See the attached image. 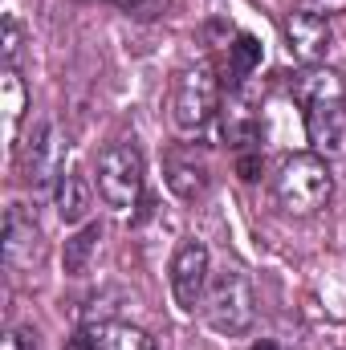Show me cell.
<instances>
[{
  "label": "cell",
  "mask_w": 346,
  "mask_h": 350,
  "mask_svg": "<svg viewBox=\"0 0 346 350\" xmlns=\"http://www.w3.org/2000/svg\"><path fill=\"white\" fill-rule=\"evenodd\" d=\"M277 204L293 216H310L330 200V167L318 155H289L273 179Z\"/></svg>",
  "instance_id": "cell-1"
},
{
  "label": "cell",
  "mask_w": 346,
  "mask_h": 350,
  "mask_svg": "<svg viewBox=\"0 0 346 350\" xmlns=\"http://www.w3.org/2000/svg\"><path fill=\"white\" fill-rule=\"evenodd\" d=\"M204 314H208V326L220 330V334H245L253 326V285L241 269H224L208 281V297H204Z\"/></svg>",
  "instance_id": "cell-2"
},
{
  "label": "cell",
  "mask_w": 346,
  "mask_h": 350,
  "mask_svg": "<svg viewBox=\"0 0 346 350\" xmlns=\"http://www.w3.org/2000/svg\"><path fill=\"white\" fill-rule=\"evenodd\" d=\"M98 196L127 212L143 196V155L135 143H110L98 151Z\"/></svg>",
  "instance_id": "cell-3"
},
{
  "label": "cell",
  "mask_w": 346,
  "mask_h": 350,
  "mask_svg": "<svg viewBox=\"0 0 346 350\" xmlns=\"http://www.w3.org/2000/svg\"><path fill=\"white\" fill-rule=\"evenodd\" d=\"M216 102H220V86L212 78L208 66H191L175 78L172 86V118L179 131H200L212 122L216 114Z\"/></svg>",
  "instance_id": "cell-4"
},
{
  "label": "cell",
  "mask_w": 346,
  "mask_h": 350,
  "mask_svg": "<svg viewBox=\"0 0 346 350\" xmlns=\"http://www.w3.org/2000/svg\"><path fill=\"white\" fill-rule=\"evenodd\" d=\"M204 289H208V249H204L200 241H183V245L175 249V257H172L175 306H179L183 314H191V310L200 306Z\"/></svg>",
  "instance_id": "cell-5"
},
{
  "label": "cell",
  "mask_w": 346,
  "mask_h": 350,
  "mask_svg": "<svg viewBox=\"0 0 346 350\" xmlns=\"http://www.w3.org/2000/svg\"><path fill=\"white\" fill-rule=\"evenodd\" d=\"M330 21L322 16V12H310V8H302V12H293L289 21H285V41H289V53L293 57H302V62H322L326 57V49H330Z\"/></svg>",
  "instance_id": "cell-6"
},
{
  "label": "cell",
  "mask_w": 346,
  "mask_h": 350,
  "mask_svg": "<svg viewBox=\"0 0 346 350\" xmlns=\"http://www.w3.org/2000/svg\"><path fill=\"white\" fill-rule=\"evenodd\" d=\"M306 126L310 139L318 143V151L326 155H343L346 151V106L343 102H322L306 110Z\"/></svg>",
  "instance_id": "cell-7"
},
{
  "label": "cell",
  "mask_w": 346,
  "mask_h": 350,
  "mask_svg": "<svg viewBox=\"0 0 346 350\" xmlns=\"http://www.w3.org/2000/svg\"><path fill=\"white\" fill-rule=\"evenodd\" d=\"M90 204H94V187L82 172H66L57 179V216L66 224H82L90 216Z\"/></svg>",
  "instance_id": "cell-8"
},
{
  "label": "cell",
  "mask_w": 346,
  "mask_h": 350,
  "mask_svg": "<svg viewBox=\"0 0 346 350\" xmlns=\"http://www.w3.org/2000/svg\"><path fill=\"white\" fill-rule=\"evenodd\" d=\"M21 167H25L29 183H45L49 179V172H53V126L49 122H37V131H33V139L25 147Z\"/></svg>",
  "instance_id": "cell-9"
},
{
  "label": "cell",
  "mask_w": 346,
  "mask_h": 350,
  "mask_svg": "<svg viewBox=\"0 0 346 350\" xmlns=\"http://www.w3.org/2000/svg\"><path fill=\"white\" fill-rule=\"evenodd\" d=\"M297 102L310 110V106H322V102H343V82H338V74H330V70H310V74H302L297 78Z\"/></svg>",
  "instance_id": "cell-10"
},
{
  "label": "cell",
  "mask_w": 346,
  "mask_h": 350,
  "mask_svg": "<svg viewBox=\"0 0 346 350\" xmlns=\"http://www.w3.org/2000/svg\"><path fill=\"white\" fill-rule=\"evenodd\" d=\"M98 241H102V228H98V224H86V228H78V232L66 241V249H62V269H66L70 277H78V273H82V269L90 265L94 249H98Z\"/></svg>",
  "instance_id": "cell-11"
},
{
  "label": "cell",
  "mask_w": 346,
  "mask_h": 350,
  "mask_svg": "<svg viewBox=\"0 0 346 350\" xmlns=\"http://www.w3.org/2000/svg\"><path fill=\"white\" fill-rule=\"evenodd\" d=\"M168 187H172L179 200H196L208 187V172L200 163H183L179 155H172L168 159Z\"/></svg>",
  "instance_id": "cell-12"
},
{
  "label": "cell",
  "mask_w": 346,
  "mask_h": 350,
  "mask_svg": "<svg viewBox=\"0 0 346 350\" xmlns=\"http://www.w3.org/2000/svg\"><path fill=\"white\" fill-rule=\"evenodd\" d=\"M261 57H265V49H261V41L253 33H241V37L228 45V62H232V74H237V78L253 74L261 66Z\"/></svg>",
  "instance_id": "cell-13"
},
{
  "label": "cell",
  "mask_w": 346,
  "mask_h": 350,
  "mask_svg": "<svg viewBox=\"0 0 346 350\" xmlns=\"http://www.w3.org/2000/svg\"><path fill=\"white\" fill-rule=\"evenodd\" d=\"M21 118H25V86H21V78L8 70V74H4V131H8V139H16Z\"/></svg>",
  "instance_id": "cell-14"
},
{
  "label": "cell",
  "mask_w": 346,
  "mask_h": 350,
  "mask_svg": "<svg viewBox=\"0 0 346 350\" xmlns=\"http://www.w3.org/2000/svg\"><path fill=\"white\" fill-rule=\"evenodd\" d=\"M16 53H21V29H16V16H4V57H8V66L16 62Z\"/></svg>",
  "instance_id": "cell-15"
},
{
  "label": "cell",
  "mask_w": 346,
  "mask_h": 350,
  "mask_svg": "<svg viewBox=\"0 0 346 350\" xmlns=\"http://www.w3.org/2000/svg\"><path fill=\"white\" fill-rule=\"evenodd\" d=\"M237 175H241L245 183L261 179V155H241V159H237Z\"/></svg>",
  "instance_id": "cell-16"
},
{
  "label": "cell",
  "mask_w": 346,
  "mask_h": 350,
  "mask_svg": "<svg viewBox=\"0 0 346 350\" xmlns=\"http://www.w3.org/2000/svg\"><path fill=\"white\" fill-rule=\"evenodd\" d=\"M66 350H98V334L94 330H78L74 338H66Z\"/></svg>",
  "instance_id": "cell-17"
},
{
  "label": "cell",
  "mask_w": 346,
  "mask_h": 350,
  "mask_svg": "<svg viewBox=\"0 0 346 350\" xmlns=\"http://www.w3.org/2000/svg\"><path fill=\"white\" fill-rule=\"evenodd\" d=\"M4 350H37V342H33L29 330H12V334L4 338Z\"/></svg>",
  "instance_id": "cell-18"
},
{
  "label": "cell",
  "mask_w": 346,
  "mask_h": 350,
  "mask_svg": "<svg viewBox=\"0 0 346 350\" xmlns=\"http://www.w3.org/2000/svg\"><path fill=\"white\" fill-rule=\"evenodd\" d=\"M131 350H155V342L147 334H131Z\"/></svg>",
  "instance_id": "cell-19"
},
{
  "label": "cell",
  "mask_w": 346,
  "mask_h": 350,
  "mask_svg": "<svg viewBox=\"0 0 346 350\" xmlns=\"http://www.w3.org/2000/svg\"><path fill=\"white\" fill-rule=\"evenodd\" d=\"M249 350H277V342H269V338H261V342H253Z\"/></svg>",
  "instance_id": "cell-20"
}]
</instances>
